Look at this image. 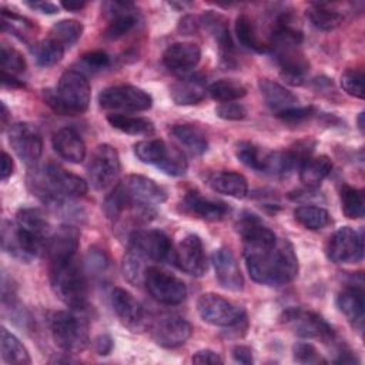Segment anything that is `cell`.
Segmentation results:
<instances>
[{"label": "cell", "instance_id": "cell-40", "mask_svg": "<svg viewBox=\"0 0 365 365\" xmlns=\"http://www.w3.org/2000/svg\"><path fill=\"white\" fill-rule=\"evenodd\" d=\"M207 93L211 98L217 101L230 103L242 98L247 94V88L240 81L231 78H221L210 84L207 87Z\"/></svg>", "mask_w": 365, "mask_h": 365}, {"label": "cell", "instance_id": "cell-22", "mask_svg": "<svg viewBox=\"0 0 365 365\" xmlns=\"http://www.w3.org/2000/svg\"><path fill=\"white\" fill-rule=\"evenodd\" d=\"M201 60V48L191 41H177L170 44L163 53V63L171 71L184 73L194 68Z\"/></svg>", "mask_w": 365, "mask_h": 365}, {"label": "cell", "instance_id": "cell-10", "mask_svg": "<svg viewBox=\"0 0 365 365\" xmlns=\"http://www.w3.org/2000/svg\"><path fill=\"white\" fill-rule=\"evenodd\" d=\"M144 285L150 295L164 305H178L187 297L184 281L158 267L150 265L147 268Z\"/></svg>", "mask_w": 365, "mask_h": 365}, {"label": "cell", "instance_id": "cell-1", "mask_svg": "<svg viewBox=\"0 0 365 365\" xmlns=\"http://www.w3.org/2000/svg\"><path fill=\"white\" fill-rule=\"evenodd\" d=\"M245 265L250 277L264 285H284L298 274V258L288 240H279L271 245L244 248Z\"/></svg>", "mask_w": 365, "mask_h": 365}, {"label": "cell", "instance_id": "cell-21", "mask_svg": "<svg viewBox=\"0 0 365 365\" xmlns=\"http://www.w3.org/2000/svg\"><path fill=\"white\" fill-rule=\"evenodd\" d=\"M200 24L205 27V30L212 36V38L218 44L221 61H224L227 66H231L234 60L235 47L230 34L227 19L212 10H208L201 16Z\"/></svg>", "mask_w": 365, "mask_h": 365}, {"label": "cell", "instance_id": "cell-18", "mask_svg": "<svg viewBox=\"0 0 365 365\" xmlns=\"http://www.w3.org/2000/svg\"><path fill=\"white\" fill-rule=\"evenodd\" d=\"M154 341L163 348H177L190 338L191 325L178 315H161L151 325Z\"/></svg>", "mask_w": 365, "mask_h": 365}, {"label": "cell", "instance_id": "cell-51", "mask_svg": "<svg viewBox=\"0 0 365 365\" xmlns=\"http://www.w3.org/2000/svg\"><path fill=\"white\" fill-rule=\"evenodd\" d=\"M81 63L90 71H100V70H104L110 66V57L104 51L94 50V51L86 53L81 57Z\"/></svg>", "mask_w": 365, "mask_h": 365}, {"label": "cell", "instance_id": "cell-50", "mask_svg": "<svg viewBox=\"0 0 365 365\" xmlns=\"http://www.w3.org/2000/svg\"><path fill=\"white\" fill-rule=\"evenodd\" d=\"M215 114L222 118V120H230V121H238L247 117V108L235 101L230 103H221L220 106L215 107Z\"/></svg>", "mask_w": 365, "mask_h": 365}, {"label": "cell", "instance_id": "cell-41", "mask_svg": "<svg viewBox=\"0 0 365 365\" xmlns=\"http://www.w3.org/2000/svg\"><path fill=\"white\" fill-rule=\"evenodd\" d=\"M235 34H237L238 41L250 50H254V51H258V53H265L269 48L267 44H264L259 40L252 20L245 14H241V16L237 17Z\"/></svg>", "mask_w": 365, "mask_h": 365}, {"label": "cell", "instance_id": "cell-35", "mask_svg": "<svg viewBox=\"0 0 365 365\" xmlns=\"http://www.w3.org/2000/svg\"><path fill=\"white\" fill-rule=\"evenodd\" d=\"M107 121L111 127L131 135H148L154 133V124L145 117L127 115L121 113H114L107 115Z\"/></svg>", "mask_w": 365, "mask_h": 365}, {"label": "cell", "instance_id": "cell-19", "mask_svg": "<svg viewBox=\"0 0 365 365\" xmlns=\"http://www.w3.org/2000/svg\"><path fill=\"white\" fill-rule=\"evenodd\" d=\"M80 234L73 225H63L56 232L50 234L46 242L44 252L50 264L74 258L78 250Z\"/></svg>", "mask_w": 365, "mask_h": 365}, {"label": "cell", "instance_id": "cell-36", "mask_svg": "<svg viewBox=\"0 0 365 365\" xmlns=\"http://www.w3.org/2000/svg\"><path fill=\"white\" fill-rule=\"evenodd\" d=\"M16 222L26 231L47 241L50 237V224L38 208H21L16 214Z\"/></svg>", "mask_w": 365, "mask_h": 365}, {"label": "cell", "instance_id": "cell-43", "mask_svg": "<svg viewBox=\"0 0 365 365\" xmlns=\"http://www.w3.org/2000/svg\"><path fill=\"white\" fill-rule=\"evenodd\" d=\"M64 51L66 48L50 37L40 40L33 47L34 60L40 67H51L57 64L63 58Z\"/></svg>", "mask_w": 365, "mask_h": 365}, {"label": "cell", "instance_id": "cell-23", "mask_svg": "<svg viewBox=\"0 0 365 365\" xmlns=\"http://www.w3.org/2000/svg\"><path fill=\"white\" fill-rule=\"evenodd\" d=\"M182 208L185 212L205 221H221L230 214V207L225 202L205 198L195 191L184 197Z\"/></svg>", "mask_w": 365, "mask_h": 365}, {"label": "cell", "instance_id": "cell-15", "mask_svg": "<svg viewBox=\"0 0 365 365\" xmlns=\"http://www.w3.org/2000/svg\"><path fill=\"white\" fill-rule=\"evenodd\" d=\"M327 257L335 264L359 262L364 257L362 234L351 227H341L328 240Z\"/></svg>", "mask_w": 365, "mask_h": 365}, {"label": "cell", "instance_id": "cell-11", "mask_svg": "<svg viewBox=\"0 0 365 365\" xmlns=\"http://www.w3.org/2000/svg\"><path fill=\"white\" fill-rule=\"evenodd\" d=\"M98 103L106 110L145 111L153 106V97L140 87L130 84L111 86L98 94Z\"/></svg>", "mask_w": 365, "mask_h": 365}, {"label": "cell", "instance_id": "cell-39", "mask_svg": "<svg viewBox=\"0 0 365 365\" xmlns=\"http://www.w3.org/2000/svg\"><path fill=\"white\" fill-rule=\"evenodd\" d=\"M307 17L311 24L322 31H331L341 26L344 17L336 10L327 7L325 4H314L307 10Z\"/></svg>", "mask_w": 365, "mask_h": 365}, {"label": "cell", "instance_id": "cell-53", "mask_svg": "<svg viewBox=\"0 0 365 365\" xmlns=\"http://www.w3.org/2000/svg\"><path fill=\"white\" fill-rule=\"evenodd\" d=\"M191 361H192L194 364H200V365H204V364L220 365V364L224 362L222 358H221L217 352H214V351H211V349H200V351H197V352L192 355Z\"/></svg>", "mask_w": 365, "mask_h": 365}, {"label": "cell", "instance_id": "cell-42", "mask_svg": "<svg viewBox=\"0 0 365 365\" xmlns=\"http://www.w3.org/2000/svg\"><path fill=\"white\" fill-rule=\"evenodd\" d=\"M295 220L308 230H321L331 221L329 212L317 205H299L294 211Z\"/></svg>", "mask_w": 365, "mask_h": 365}, {"label": "cell", "instance_id": "cell-62", "mask_svg": "<svg viewBox=\"0 0 365 365\" xmlns=\"http://www.w3.org/2000/svg\"><path fill=\"white\" fill-rule=\"evenodd\" d=\"M7 123V107L4 103H1V124L6 125Z\"/></svg>", "mask_w": 365, "mask_h": 365}, {"label": "cell", "instance_id": "cell-37", "mask_svg": "<svg viewBox=\"0 0 365 365\" xmlns=\"http://www.w3.org/2000/svg\"><path fill=\"white\" fill-rule=\"evenodd\" d=\"M235 155L248 168H252V170L261 171V173H267L269 151H265L252 143L242 141L237 145Z\"/></svg>", "mask_w": 365, "mask_h": 365}, {"label": "cell", "instance_id": "cell-26", "mask_svg": "<svg viewBox=\"0 0 365 365\" xmlns=\"http://www.w3.org/2000/svg\"><path fill=\"white\" fill-rule=\"evenodd\" d=\"M111 305L114 308L115 315L124 325L137 329L144 322L143 307L127 289L118 287L114 288L111 292Z\"/></svg>", "mask_w": 365, "mask_h": 365}, {"label": "cell", "instance_id": "cell-32", "mask_svg": "<svg viewBox=\"0 0 365 365\" xmlns=\"http://www.w3.org/2000/svg\"><path fill=\"white\" fill-rule=\"evenodd\" d=\"M332 171V161L327 155L308 157L299 167V180L307 187L319 185Z\"/></svg>", "mask_w": 365, "mask_h": 365}, {"label": "cell", "instance_id": "cell-49", "mask_svg": "<svg viewBox=\"0 0 365 365\" xmlns=\"http://www.w3.org/2000/svg\"><path fill=\"white\" fill-rule=\"evenodd\" d=\"M294 361L298 364H325L327 359L321 352L308 342H297L292 348Z\"/></svg>", "mask_w": 365, "mask_h": 365}, {"label": "cell", "instance_id": "cell-46", "mask_svg": "<svg viewBox=\"0 0 365 365\" xmlns=\"http://www.w3.org/2000/svg\"><path fill=\"white\" fill-rule=\"evenodd\" d=\"M0 60H1V71L7 74H13V76L20 74L27 67L23 54L7 44L1 46Z\"/></svg>", "mask_w": 365, "mask_h": 365}, {"label": "cell", "instance_id": "cell-29", "mask_svg": "<svg viewBox=\"0 0 365 365\" xmlns=\"http://www.w3.org/2000/svg\"><path fill=\"white\" fill-rule=\"evenodd\" d=\"M258 87H259V91H261L267 106L275 114H279L285 110H289V108L298 106L297 96L292 91H289L288 88H285L284 86H281L272 80L261 78L258 81Z\"/></svg>", "mask_w": 365, "mask_h": 365}, {"label": "cell", "instance_id": "cell-25", "mask_svg": "<svg viewBox=\"0 0 365 365\" xmlns=\"http://www.w3.org/2000/svg\"><path fill=\"white\" fill-rule=\"evenodd\" d=\"M277 61L281 67L282 77L287 83L292 86H299L304 83L305 74L309 70V63L299 51L298 47H284L275 48Z\"/></svg>", "mask_w": 365, "mask_h": 365}, {"label": "cell", "instance_id": "cell-9", "mask_svg": "<svg viewBox=\"0 0 365 365\" xmlns=\"http://www.w3.org/2000/svg\"><path fill=\"white\" fill-rule=\"evenodd\" d=\"M46 242V240L26 231L17 222L3 221L1 245L9 255L23 262H29L44 251Z\"/></svg>", "mask_w": 365, "mask_h": 365}, {"label": "cell", "instance_id": "cell-30", "mask_svg": "<svg viewBox=\"0 0 365 365\" xmlns=\"http://www.w3.org/2000/svg\"><path fill=\"white\" fill-rule=\"evenodd\" d=\"M336 305L339 311L346 317V319L361 328L364 322V292L358 287H348L339 292L336 298Z\"/></svg>", "mask_w": 365, "mask_h": 365}, {"label": "cell", "instance_id": "cell-52", "mask_svg": "<svg viewBox=\"0 0 365 365\" xmlns=\"http://www.w3.org/2000/svg\"><path fill=\"white\" fill-rule=\"evenodd\" d=\"M314 114V108L312 107H292L289 110H285L279 114H277L284 123L288 124H301L304 121H307L308 118H311Z\"/></svg>", "mask_w": 365, "mask_h": 365}, {"label": "cell", "instance_id": "cell-17", "mask_svg": "<svg viewBox=\"0 0 365 365\" xmlns=\"http://www.w3.org/2000/svg\"><path fill=\"white\" fill-rule=\"evenodd\" d=\"M177 267L192 277H202L207 271V257L202 241L195 234L185 235L177 245L174 255Z\"/></svg>", "mask_w": 365, "mask_h": 365}, {"label": "cell", "instance_id": "cell-58", "mask_svg": "<svg viewBox=\"0 0 365 365\" xmlns=\"http://www.w3.org/2000/svg\"><path fill=\"white\" fill-rule=\"evenodd\" d=\"M13 168H14V165H13L11 157L6 151H3L1 153V180L3 181L7 180L13 174Z\"/></svg>", "mask_w": 365, "mask_h": 365}, {"label": "cell", "instance_id": "cell-31", "mask_svg": "<svg viewBox=\"0 0 365 365\" xmlns=\"http://www.w3.org/2000/svg\"><path fill=\"white\" fill-rule=\"evenodd\" d=\"M210 185L214 191L234 198H244L248 194L247 178L235 171L215 173L210 180Z\"/></svg>", "mask_w": 365, "mask_h": 365}, {"label": "cell", "instance_id": "cell-27", "mask_svg": "<svg viewBox=\"0 0 365 365\" xmlns=\"http://www.w3.org/2000/svg\"><path fill=\"white\" fill-rule=\"evenodd\" d=\"M54 151L68 163L78 164L86 158V143L81 135L73 128H60L53 134Z\"/></svg>", "mask_w": 365, "mask_h": 365}, {"label": "cell", "instance_id": "cell-13", "mask_svg": "<svg viewBox=\"0 0 365 365\" xmlns=\"http://www.w3.org/2000/svg\"><path fill=\"white\" fill-rule=\"evenodd\" d=\"M9 144L16 155L27 165H34L43 153V138L38 128L31 123H16L10 125Z\"/></svg>", "mask_w": 365, "mask_h": 365}, {"label": "cell", "instance_id": "cell-2", "mask_svg": "<svg viewBox=\"0 0 365 365\" xmlns=\"http://www.w3.org/2000/svg\"><path fill=\"white\" fill-rule=\"evenodd\" d=\"M27 185L36 197L51 207L81 197L88 190L81 177L56 164H47L30 171Z\"/></svg>", "mask_w": 365, "mask_h": 365}, {"label": "cell", "instance_id": "cell-59", "mask_svg": "<svg viewBox=\"0 0 365 365\" xmlns=\"http://www.w3.org/2000/svg\"><path fill=\"white\" fill-rule=\"evenodd\" d=\"M198 24H200V21H195L194 17L187 16V17H184V19L181 20V23H180V30H181L182 33H185V34H190V33H192V31L197 30V26H198Z\"/></svg>", "mask_w": 365, "mask_h": 365}, {"label": "cell", "instance_id": "cell-33", "mask_svg": "<svg viewBox=\"0 0 365 365\" xmlns=\"http://www.w3.org/2000/svg\"><path fill=\"white\" fill-rule=\"evenodd\" d=\"M173 137L192 154H202L208 148L205 133L192 124H177L171 128Z\"/></svg>", "mask_w": 365, "mask_h": 365}, {"label": "cell", "instance_id": "cell-3", "mask_svg": "<svg viewBox=\"0 0 365 365\" xmlns=\"http://www.w3.org/2000/svg\"><path fill=\"white\" fill-rule=\"evenodd\" d=\"M91 88L86 74L80 70H66L56 90H43L46 104L57 114L76 115L88 108Z\"/></svg>", "mask_w": 365, "mask_h": 365}, {"label": "cell", "instance_id": "cell-47", "mask_svg": "<svg viewBox=\"0 0 365 365\" xmlns=\"http://www.w3.org/2000/svg\"><path fill=\"white\" fill-rule=\"evenodd\" d=\"M1 27L3 30H10V33H14L20 38H26L27 36H31L34 26L30 20L17 16L14 13H9L6 10L1 11Z\"/></svg>", "mask_w": 365, "mask_h": 365}, {"label": "cell", "instance_id": "cell-5", "mask_svg": "<svg viewBox=\"0 0 365 365\" xmlns=\"http://www.w3.org/2000/svg\"><path fill=\"white\" fill-rule=\"evenodd\" d=\"M53 339L68 354H78L88 345V324L73 311H57L50 318Z\"/></svg>", "mask_w": 365, "mask_h": 365}, {"label": "cell", "instance_id": "cell-48", "mask_svg": "<svg viewBox=\"0 0 365 365\" xmlns=\"http://www.w3.org/2000/svg\"><path fill=\"white\" fill-rule=\"evenodd\" d=\"M341 87L349 96L364 98V71L355 68L345 70L341 74Z\"/></svg>", "mask_w": 365, "mask_h": 365}, {"label": "cell", "instance_id": "cell-28", "mask_svg": "<svg viewBox=\"0 0 365 365\" xmlns=\"http://www.w3.org/2000/svg\"><path fill=\"white\" fill-rule=\"evenodd\" d=\"M207 94V86L200 76H187L171 84L170 96L178 106H191L200 103Z\"/></svg>", "mask_w": 365, "mask_h": 365}, {"label": "cell", "instance_id": "cell-14", "mask_svg": "<svg viewBox=\"0 0 365 365\" xmlns=\"http://www.w3.org/2000/svg\"><path fill=\"white\" fill-rule=\"evenodd\" d=\"M128 247L147 261L164 262L174 255L170 237L160 230H135L128 237Z\"/></svg>", "mask_w": 365, "mask_h": 365}, {"label": "cell", "instance_id": "cell-8", "mask_svg": "<svg viewBox=\"0 0 365 365\" xmlns=\"http://www.w3.org/2000/svg\"><path fill=\"white\" fill-rule=\"evenodd\" d=\"M121 163L117 150L110 144H100L91 154L87 165L88 181L96 190L111 187L120 175Z\"/></svg>", "mask_w": 365, "mask_h": 365}, {"label": "cell", "instance_id": "cell-16", "mask_svg": "<svg viewBox=\"0 0 365 365\" xmlns=\"http://www.w3.org/2000/svg\"><path fill=\"white\" fill-rule=\"evenodd\" d=\"M117 187L134 205L153 207L167 200V192L161 185H158L154 180L140 174L127 175Z\"/></svg>", "mask_w": 365, "mask_h": 365}, {"label": "cell", "instance_id": "cell-44", "mask_svg": "<svg viewBox=\"0 0 365 365\" xmlns=\"http://www.w3.org/2000/svg\"><path fill=\"white\" fill-rule=\"evenodd\" d=\"M147 268V259L141 254L128 247L123 258V274L127 278V281L134 285L144 284Z\"/></svg>", "mask_w": 365, "mask_h": 365}, {"label": "cell", "instance_id": "cell-4", "mask_svg": "<svg viewBox=\"0 0 365 365\" xmlns=\"http://www.w3.org/2000/svg\"><path fill=\"white\" fill-rule=\"evenodd\" d=\"M50 282L58 299L71 309L81 311L87 307V279L74 258L50 264Z\"/></svg>", "mask_w": 365, "mask_h": 365}, {"label": "cell", "instance_id": "cell-34", "mask_svg": "<svg viewBox=\"0 0 365 365\" xmlns=\"http://www.w3.org/2000/svg\"><path fill=\"white\" fill-rule=\"evenodd\" d=\"M0 345H1V359L6 364L14 365H29L31 362L29 351L20 342V339L7 331L4 327L0 332Z\"/></svg>", "mask_w": 365, "mask_h": 365}, {"label": "cell", "instance_id": "cell-38", "mask_svg": "<svg viewBox=\"0 0 365 365\" xmlns=\"http://www.w3.org/2000/svg\"><path fill=\"white\" fill-rule=\"evenodd\" d=\"M83 34V24L78 20L64 19L53 24L48 37L57 41L64 48L71 47Z\"/></svg>", "mask_w": 365, "mask_h": 365}, {"label": "cell", "instance_id": "cell-60", "mask_svg": "<svg viewBox=\"0 0 365 365\" xmlns=\"http://www.w3.org/2000/svg\"><path fill=\"white\" fill-rule=\"evenodd\" d=\"M1 83L3 86H7V87H24V84L19 81L13 74H7L3 71H1Z\"/></svg>", "mask_w": 365, "mask_h": 365}, {"label": "cell", "instance_id": "cell-63", "mask_svg": "<svg viewBox=\"0 0 365 365\" xmlns=\"http://www.w3.org/2000/svg\"><path fill=\"white\" fill-rule=\"evenodd\" d=\"M358 128L361 130V133H364V113L358 115Z\"/></svg>", "mask_w": 365, "mask_h": 365}, {"label": "cell", "instance_id": "cell-61", "mask_svg": "<svg viewBox=\"0 0 365 365\" xmlns=\"http://www.w3.org/2000/svg\"><path fill=\"white\" fill-rule=\"evenodd\" d=\"M84 6H86L84 1H63V3H61V7H64V9L68 10V11L81 10Z\"/></svg>", "mask_w": 365, "mask_h": 365}, {"label": "cell", "instance_id": "cell-7", "mask_svg": "<svg viewBox=\"0 0 365 365\" xmlns=\"http://www.w3.org/2000/svg\"><path fill=\"white\" fill-rule=\"evenodd\" d=\"M197 312L207 324L230 328L244 319L245 311L215 292L202 294L197 301Z\"/></svg>", "mask_w": 365, "mask_h": 365}, {"label": "cell", "instance_id": "cell-56", "mask_svg": "<svg viewBox=\"0 0 365 365\" xmlns=\"http://www.w3.org/2000/svg\"><path fill=\"white\" fill-rule=\"evenodd\" d=\"M94 348H96V352L98 355H108L111 352V349H113V339L107 334L100 335L94 341Z\"/></svg>", "mask_w": 365, "mask_h": 365}, {"label": "cell", "instance_id": "cell-24", "mask_svg": "<svg viewBox=\"0 0 365 365\" xmlns=\"http://www.w3.org/2000/svg\"><path fill=\"white\" fill-rule=\"evenodd\" d=\"M110 7V23L104 31V36L110 40L121 38L128 34L138 24V14L131 3L114 1L107 4Z\"/></svg>", "mask_w": 365, "mask_h": 365}, {"label": "cell", "instance_id": "cell-57", "mask_svg": "<svg viewBox=\"0 0 365 365\" xmlns=\"http://www.w3.org/2000/svg\"><path fill=\"white\" fill-rule=\"evenodd\" d=\"M31 9L38 10L40 13H46V14H53L58 11V6L50 1H34V3H27Z\"/></svg>", "mask_w": 365, "mask_h": 365}, {"label": "cell", "instance_id": "cell-12", "mask_svg": "<svg viewBox=\"0 0 365 365\" xmlns=\"http://www.w3.org/2000/svg\"><path fill=\"white\" fill-rule=\"evenodd\" d=\"M282 321L297 335L304 338H315L322 342H332L335 338L334 329L318 314L302 308H289L284 312Z\"/></svg>", "mask_w": 365, "mask_h": 365}, {"label": "cell", "instance_id": "cell-55", "mask_svg": "<svg viewBox=\"0 0 365 365\" xmlns=\"http://www.w3.org/2000/svg\"><path fill=\"white\" fill-rule=\"evenodd\" d=\"M232 358L234 361L240 362V364H252L254 359H252V351L251 348L245 346V345H237L232 348Z\"/></svg>", "mask_w": 365, "mask_h": 365}, {"label": "cell", "instance_id": "cell-20", "mask_svg": "<svg viewBox=\"0 0 365 365\" xmlns=\"http://www.w3.org/2000/svg\"><path fill=\"white\" fill-rule=\"evenodd\" d=\"M215 278L220 285L228 291L238 292L244 287V278L234 254L228 248H218L212 254Z\"/></svg>", "mask_w": 365, "mask_h": 365}, {"label": "cell", "instance_id": "cell-6", "mask_svg": "<svg viewBox=\"0 0 365 365\" xmlns=\"http://www.w3.org/2000/svg\"><path fill=\"white\" fill-rule=\"evenodd\" d=\"M134 154L145 164L155 165L167 175L178 177L185 174L188 163L181 150L168 145L158 138L141 140L134 144Z\"/></svg>", "mask_w": 365, "mask_h": 365}, {"label": "cell", "instance_id": "cell-54", "mask_svg": "<svg viewBox=\"0 0 365 365\" xmlns=\"http://www.w3.org/2000/svg\"><path fill=\"white\" fill-rule=\"evenodd\" d=\"M87 265L93 271H104V268L107 267L106 254L101 252L100 250H90L87 255Z\"/></svg>", "mask_w": 365, "mask_h": 365}, {"label": "cell", "instance_id": "cell-45", "mask_svg": "<svg viewBox=\"0 0 365 365\" xmlns=\"http://www.w3.org/2000/svg\"><path fill=\"white\" fill-rule=\"evenodd\" d=\"M341 207L346 218H362L365 212V200L361 190L344 184L341 188Z\"/></svg>", "mask_w": 365, "mask_h": 365}]
</instances>
